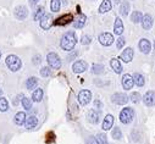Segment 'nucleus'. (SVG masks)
Wrapping results in <instances>:
<instances>
[{
  "instance_id": "a878e982",
  "label": "nucleus",
  "mask_w": 155,
  "mask_h": 144,
  "mask_svg": "<svg viewBox=\"0 0 155 144\" xmlns=\"http://www.w3.org/2000/svg\"><path fill=\"white\" fill-rule=\"evenodd\" d=\"M26 114L25 113H17L16 114V116H15V119H14V121H15V123L16 125H18V126H21V125H23L25 123V121H26Z\"/></svg>"
},
{
  "instance_id": "473e14b6",
  "label": "nucleus",
  "mask_w": 155,
  "mask_h": 144,
  "mask_svg": "<svg viewBox=\"0 0 155 144\" xmlns=\"http://www.w3.org/2000/svg\"><path fill=\"white\" fill-rule=\"evenodd\" d=\"M9 109V103L5 98H0V111H6Z\"/></svg>"
},
{
  "instance_id": "aec40b11",
  "label": "nucleus",
  "mask_w": 155,
  "mask_h": 144,
  "mask_svg": "<svg viewBox=\"0 0 155 144\" xmlns=\"http://www.w3.org/2000/svg\"><path fill=\"white\" fill-rule=\"evenodd\" d=\"M112 125H114V116L112 115H106V117L103 121V129L107 131L112 127Z\"/></svg>"
},
{
  "instance_id": "f3484780",
  "label": "nucleus",
  "mask_w": 155,
  "mask_h": 144,
  "mask_svg": "<svg viewBox=\"0 0 155 144\" xmlns=\"http://www.w3.org/2000/svg\"><path fill=\"white\" fill-rule=\"evenodd\" d=\"M37 123H38V120H37V117L35 116H28V117H26V121H25V126H26V128L27 129H32V128H34L35 126H37Z\"/></svg>"
},
{
  "instance_id": "72a5a7b5",
  "label": "nucleus",
  "mask_w": 155,
  "mask_h": 144,
  "mask_svg": "<svg viewBox=\"0 0 155 144\" xmlns=\"http://www.w3.org/2000/svg\"><path fill=\"white\" fill-rule=\"evenodd\" d=\"M111 136H112V138H114V139H121V137H122L121 129H120L119 127H115V128H114V131L111 132Z\"/></svg>"
},
{
  "instance_id": "de8ad7c7",
  "label": "nucleus",
  "mask_w": 155,
  "mask_h": 144,
  "mask_svg": "<svg viewBox=\"0 0 155 144\" xmlns=\"http://www.w3.org/2000/svg\"><path fill=\"white\" fill-rule=\"evenodd\" d=\"M154 48H155V41H154Z\"/></svg>"
},
{
  "instance_id": "20e7f679",
  "label": "nucleus",
  "mask_w": 155,
  "mask_h": 144,
  "mask_svg": "<svg viewBox=\"0 0 155 144\" xmlns=\"http://www.w3.org/2000/svg\"><path fill=\"white\" fill-rule=\"evenodd\" d=\"M47 61H48V64L51 68L58 70V68L61 67V60H60V56L56 53H49L48 56H47Z\"/></svg>"
},
{
  "instance_id": "58836bf2",
  "label": "nucleus",
  "mask_w": 155,
  "mask_h": 144,
  "mask_svg": "<svg viewBox=\"0 0 155 144\" xmlns=\"http://www.w3.org/2000/svg\"><path fill=\"white\" fill-rule=\"evenodd\" d=\"M125 44H126L125 38H124V37H120V38L117 39V43H116V47H117V49H122Z\"/></svg>"
},
{
  "instance_id": "4be33fe9",
  "label": "nucleus",
  "mask_w": 155,
  "mask_h": 144,
  "mask_svg": "<svg viewBox=\"0 0 155 144\" xmlns=\"http://www.w3.org/2000/svg\"><path fill=\"white\" fill-rule=\"evenodd\" d=\"M111 10V2L110 0H104L101 3L100 8H99V12L100 14H105V12H109Z\"/></svg>"
},
{
  "instance_id": "c9c22d12",
  "label": "nucleus",
  "mask_w": 155,
  "mask_h": 144,
  "mask_svg": "<svg viewBox=\"0 0 155 144\" xmlns=\"http://www.w3.org/2000/svg\"><path fill=\"white\" fill-rule=\"evenodd\" d=\"M131 100H132L134 104H138V103L140 101V94L137 93V92L132 93V94H131Z\"/></svg>"
},
{
  "instance_id": "f03ea898",
  "label": "nucleus",
  "mask_w": 155,
  "mask_h": 144,
  "mask_svg": "<svg viewBox=\"0 0 155 144\" xmlns=\"http://www.w3.org/2000/svg\"><path fill=\"white\" fill-rule=\"evenodd\" d=\"M6 65H8V67H9L11 71L16 72V71H18V70L21 68L22 62H21V60L18 59V56H16V55H9V56L6 57Z\"/></svg>"
},
{
  "instance_id": "6e6552de",
  "label": "nucleus",
  "mask_w": 155,
  "mask_h": 144,
  "mask_svg": "<svg viewBox=\"0 0 155 144\" xmlns=\"http://www.w3.org/2000/svg\"><path fill=\"white\" fill-rule=\"evenodd\" d=\"M143 101L147 106H154L155 105V92L148 90L143 97Z\"/></svg>"
},
{
  "instance_id": "a211bd4d",
  "label": "nucleus",
  "mask_w": 155,
  "mask_h": 144,
  "mask_svg": "<svg viewBox=\"0 0 155 144\" xmlns=\"http://www.w3.org/2000/svg\"><path fill=\"white\" fill-rule=\"evenodd\" d=\"M142 26H143V28L144 29H150L151 27H153V17L150 16V15H144L143 16V18H142Z\"/></svg>"
},
{
  "instance_id": "79ce46f5",
  "label": "nucleus",
  "mask_w": 155,
  "mask_h": 144,
  "mask_svg": "<svg viewBox=\"0 0 155 144\" xmlns=\"http://www.w3.org/2000/svg\"><path fill=\"white\" fill-rule=\"evenodd\" d=\"M88 144H99V143H98V140L94 137H92V138L88 139Z\"/></svg>"
},
{
  "instance_id": "09e8293b",
  "label": "nucleus",
  "mask_w": 155,
  "mask_h": 144,
  "mask_svg": "<svg viewBox=\"0 0 155 144\" xmlns=\"http://www.w3.org/2000/svg\"><path fill=\"white\" fill-rule=\"evenodd\" d=\"M0 57H2V53H0Z\"/></svg>"
},
{
  "instance_id": "ea45409f",
  "label": "nucleus",
  "mask_w": 155,
  "mask_h": 144,
  "mask_svg": "<svg viewBox=\"0 0 155 144\" xmlns=\"http://www.w3.org/2000/svg\"><path fill=\"white\" fill-rule=\"evenodd\" d=\"M98 140L100 142V144H109V142H107V139H106V136L103 134V133L98 134Z\"/></svg>"
},
{
  "instance_id": "ddd939ff",
  "label": "nucleus",
  "mask_w": 155,
  "mask_h": 144,
  "mask_svg": "<svg viewBox=\"0 0 155 144\" xmlns=\"http://www.w3.org/2000/svg\"><path fill=\"white\" fill-rule=\"evenodd\" d=\"M27 15H28V10H27L26 6H17L15 9V16H16V18L25 20L27 17Z\"/></svg>"
},
{
  "instance_id": "cd10ccee",
  "label": "nucleus",
  "mask_w": 155,
  "mask_h": 144,
  "mask_svg": "<svg viewBox=\"0 0 155 144\" xmlns=\"http://www.w3.org/2000/svg\"><path fill=\"white\" fill-rule=\"evenodd\" d=\"M128 11H130V4H128V2H124L120 6V14L125 17L128 15Z\"/></svg>"
},
{
  "instance_id": "7c9ffc66",
  "label": "nucleus",
  "mask_w": 155,
  "mask_h": 144,
  "mask_svg": "<svg viewBox=\"0 0 155 144\" xmlns=\"http://www.w3.org/2000/svg\"><path fill=\"white\" fill-rule=\"evenodd\" d=\"M60 6H61L60 0H51V3H50V9H51L53 12H58V11H60Z\"/></svg>"
},
{
  "instance_id": "b1692460",
  "label": "nucleus",
  "mask_w": 155,
  "mask_h": 144,
  "mask_svg": "<svg viewBox=\"0 0 155 144\" xmlns=\"http://www.w3.org/2000/svg\"><path fill=\"white\" fill-rule=\"evenodd\" d=\"M32 99H33V101H35V103H39V101L43 99V89H41V88L35 89V90L33 92V94H32Z\"/></svg>"
},
{
  "instance_id": "a18cd8bd",
  "label": "nucleus",
  "mask_w": 155,
  "mask_h": 144,
  "mask_svg": "<svg viewBox=\"0 0 155 144\" xmlns=\"http://www.w3.org/2000/svg\"><path fill=\"white\" fill-rule=\"evenodd\" d=\"M120 2H121V0H114V3H115V4H119Z\"/></svg>"
},
{
  "instance_id": "5701e85b",
  "label": "nucleus",
  "mask_w": 155,
  "mask_h": 144,
  "mask_svg": "<svg viewBox=\"0 0 155 144\" xmlns=\"http://www.w3.org/2000/svg\"><path fill=\"white\" fill-rule=\"evenodd\" d=\"M88 121L91 123H94V125L98 123V121H99V113L95 111V110H91L88 113Z\"/></svg>"
},
{
  "instance_id": "412c9836",
  "label": "nucleus",
  "mask_w": 155,
  "mask_h": 144,
  "mask_svg": "<svg viewBox=\"0 0 155 144\" xmlns=\"http://www.w3.org/2000/svg\"><path fill=\"white\" fill-rule=\"evenodd\" d=\"M110 66L112 67V70L116 72V74H121L122 72V66H121V64L117 59H112L110 61Z\"/></svg>"
},
{
  "instance_id": "a19ab883",
  "label": "nucleus",
  "mask_w": 155,
  "mask_h": 144,
  "mask_svg": "<svg viewBox=\"0 0 155 144\" xmlns=\"http://www.w3.org/2000/svg\"><path fill=\"white\" fill-rule=\"evenodd\" d=\"M32 61H33V64H34V65L41 64V61H42V57H41V55H34Z\"/></svg>"
},
{
  "instance_id": "f257e3e1",
  "label": "nucleus",
  "mask_w": 155,
  "mask_h": 144,
  "mask_svg": "<svg viewBox=\"0 0 155 144\" xmlns=\"http://www.w3.org/2000/svg\"><path fill=\"white\" fill-rule=\"evenodd\" d=\"M76 43H77V37H76V34H74V32L70 31V32H66V33L62 35L60 45H61V48H62L64 50H66V51H71V50L74 48Z\"/></svg>"
},
{
  "instance_id": "2f4dec72",
  "label": "nucleus",
  "mask_w": 155,
  "mask_h": 144,
  "mask_svg": "<svg viewBox=\"0 0 155 144\" xmlns=\"http://www.w3.org/2000/svg\"><path fill=\"white\" fill-rule=\"evenodd\" d=\"M45 12H44V8H38L35 11H34V15H33V17H34V20H41L42 17H43V15H44Z\"/></svg>"
},
{
  "instance_id": "39448f33",
  "label": "nucleus",
  "mask_w": 155,
  "mask_h": 144,
  "mask_svg": "<svg viewBox=\"0 0 155 144\" xmlns=\"http://www.w3.org/2000/svg\"><path fill=\"white\" fill-rule=\"evenodd\" d=\"M99 42L101 45L104 47H109L114 43V37H112V34L111 33H101L99 35Z\"/></svg>"
},
{
  "instance_id": "7ed1b4c3",
  "label": "nucleus",
  "mask_w": 155,
  "mask_h": 144,
  "mask_svg": "<svg viewBox=\"0 0 155 144\" xmlns=\"http://www.w3.org/2000/svg\"><path fill=\"white\" fill-rule=\"evenodd\" d=\"M134 117V111L132 107H125L120 113V121L122 123H130Z\"/></svg>"
},
{
  "instance_id": "4468645a",
  "label": "nucleus",
  "mask_w": 155,
  "mask_h": 144,
  "mask_svg": "<svg viewBox=\"0 0 155 144\" xmlns=\"http://www.w3.org/2000/svg\"><path fill=\"white\" fill-rule=\"evenodd\" d=\"M72 20H73V16L71 14H67V15H64V16L59 17L55 21V25L56 26H65V25H68L70 22H72Z\"/></svg>"
},
{
  "instance_id": "dca6fc26",
  "label": "nucleus",
  "mask_w": 155,
  "mask_h": 144,
  "mask_svg": "<svg viewBox=\"0 0 155 144\" xmlns=\"http://www.w3.org/2000/svg\"><path fill=\"white\" fill-rule=\"evenodd\" d=\"M122 32H124V23H122L120 17H116L115 25H114V33L117 34V35H121Z\"/></svg>"
},
{
  "instance_id": "c03bdc74",
  "label": "nucleus",
  "mask_w": 155,
  "mask_h": 144,
  "mask_svg": "<svg viewBox=\"0 0 155 144\" xmlns=\"http://www.w3.org/2000/svg\"><path fill=\"white\" fill-rule=\"evenodd\" d=\"M38 2H39V0H29V4L34 6L35 4H38Z\"/></svg>"
},
{
  "instance_id": "393cba45",
  "label": "nucleus",
  "mask_w": 155,
  "mask_h": 144,
  "mask_svg": "<svg viewBox=\"0 0 155 144\" xmlns=\"http://www.w3.org/2000/svg\"><path fill=\"white\" fill-rule=\"evenodd\" d=\"M133 82H134L138 87H143L144 83H145V80H144L143 75H140V74H134V75H133Z\"/></svg>"
},
{
  "instance_id": "f704fd0d",
  "label": "nucleus",
  "mask_w": 155,
  "mask_h": 144,
  "mask_svg": "<svg viewBox=\"0 0 155 144\" xmlns=\"http://www.w3.org/2000/svg\"><path fill=\"white\" fill-rule=\"evenodd\" d=\"M22 105L26 110H31L32 107V101L28 99V98H22Z\"/></svg>"
},
{
  "instance_id": "2eb2a0df",
  "label": "nucleus",
  "mask_w": 155,
  "mask_h": 144,
  "mask_svg": "<svg viewBox=\"0 0 155 144\" xmlns=\"http://www.w3.org/2000/svg\"><path fill=\"white\" fill-rule=\"evenodd\" d=\"M150 49H151V44L148 39L143 38L140 42H139V50L143 53V54H149L150 53Z\"/></svg>"
},
{
  "instance_id": "9b49d317",
  "label": "nucleus",
  "mask_w": 155,
  "mask_h": 144,
  "mask_svg": "<svg viewBox=\"0 0 155 144\" xmlns=\"http://www.w3.org/2000/svg\"><path fill=\"white\" fill-rule=\"evenodd\" d=\"M121 83H122V87H124V89H126V90H130V89L133 87V83H134V82H133V77H132L131 75H124Z\"/></svg>"
},
{
  "instance_id": "e433bc0d",
  "label": "nucleus",
  "mask_w": 155,
  "mask_h": 144,
  "mask_svg": "<svg viewBox=\"0 0 155 144\" xmlns=\"http://www.w3.org/2000/svg\"><path fill=\"white\" fill-rule=\"evenodd\" d=\"M91 42H92V38H91V35H88V34H84V35H82L81 43H82L83 45H88V44H89Z\"/></svg>"
},
{
  "instance_id": "1a4fd4ad",
  "label": "nucleus",
  "mask_w": 155,
  "mask_h": 144,
  "mask_svg": "<svg viewBox=\"0 0 155 144\" xmlns=\"http://www.w3.org/2000/svg\"><path fill=\"white\" fill-rule=\"evenodd\" d=\"M53 25V16L49 14H44L43 17L41 18V27L43 29H49Z\"/></svg>"
},
{
  "instance_id": "9d476101",
  "label": "nucleus",
  "mask_w": 155,
  "mask_h": 144,
  "mask_svg": "<svg viewBox=\"0 0 155 144\" xmlns=\"http://www.w3.org/2000/svg\"><path fill=\"white\" fill-rule=\"evenodd\" d=\"M91 98H92V94L89 90H81L78 94V100L82 105H87L91 101Z\"/></svg>"
},
{
  "instance_id": "37998d69",
  "label": "nucleus",
  "mask_w": 155,
  "mask_h": 144,
  "mask_svg": "<svg viewBox=\"0 0 155 144\" xmlns=\"http://www.w3.org/2000/svg\"><path fill=\"white\" fill-rule=\"evenodd\" d=\"M94 106L98 107V109H100V107H101V103H100L99 100H95V101H94Z\"/></svg>"
},
{
  "instance_id": "bb28decb",
  "label": "nucleus",
  "mask_w": 155,
  "mask_h": 144,
  "mask_svg": "<svg viewBox=\"0 0 155 144\" xmlns=\"http://www.w3.org/2000/svg\"><path fill=\"white\" fill-rule=\"evenodd\" d=\"M143 18V14L140 11H133L132 15H131V21L133 23H139Z\"/></svg>"
},
{
  "instance_id": "f8f14e48",
  "label": "nucleus",
  "mask_w": 155,
  "mask_h": 144,
  "mask_svg": "<svg viewBox=\"0 0 155 144\" xmlns=\"http://www.w3.org/2000/svg\"><path fill=\"white\" fill-rule=\"evenodd\" d=\"M133 56H134L133 49H132V48H127V49L124 50V53L121 54L120 57H121V60H122L124 62H131L132 59H133Z\"/></svg>"
},
{
  "instance_id": "4c0bfd02",
  "label": "nucleus",
  "mask_w": 155,
  "mask_h": 144,
  "mask_svg": "<svg viewBox=\"0 0 155 144\" xmlns=\"http://www.w3.org/2000/svg\"><path fill=\"white\" fill-rule=\"evenodd\" d=\"M51 75V72H50V68L49 67H43L41 70V76L42 77H49Z\"/></svg>"
},
{
  "instance_id": "423d86ee",
  "label": "nucleus",
  "mask_w": 155,
  "mask_h": 144,
  "mask_svg": "<svg viewBox=\"0 0 155 144\" xmlns=\"http://www.w3.org/2000/svg\"><path fill=\"white\" fill-rule=\"evenodd\" d=\"M111 100L112 103L115 104H117V105H124L128 101V97L124 93H115L112 97H111Z\"/></svg>"
},
{
  "instance_id": "c756f323",
  "label": "nucleus",
  "mask_w": 155,
  "mask_h": 144,
  "mask_svg": "<svg viewBox=\"0 0 155 144\" xmlns=\"http://www.w3.org/2000/svg\"><path fill=\"white\" fill-rule=\"evenodd\" d=\"M92 72L94 75H101L103 72H104V66L100 65V64H94L92 66Z\"/></svg>"
},
{
  "instance_id": "c85d7f7f",
  "label": "nucleus",
  "mask_w": 155,
  "mask_h": 144,
  "mask_svg": "<svg viewBox=\"0 0 155 144\" xmlns=\"http://www.w3.org/2000/svg\"><path fill=\"white\" fill-rule=\"evenodd\" d=\"M37 84H38V80H37L35 77H29V78L26 81V87H27L28 89H33V88H35Z\"/></svg>"
},
{
  "instance_id": "49530a36",
  "label": "nucleus",
  "mask_w": 155,
  "mask_h": 144,
  "mask_svg": "<svg viewBox=\"0 0 155 144\" xmlns=\"http://www.w3.org/2000/svg\"><path fill=\"white\" fill-rule=\"evenodd\" d=\"M2 94H3V90H2V89H0V97H2Z\"/></svg>"
},
{
  "instance_id": "0eeeda50",
  "label": "nucleus",
  "mask_w": 155,
  "mask_h": 144,
  "mask_svg": "<svg viewBox=\"0 0 155 144\" xmlns=\"http://www.w3.org/2000/svg\"><path fill=\"white\" fill-rule=\"evenodd\" d=\"M87 67H88V65H87L86 61L78 60L72 65V71L74 72V74H82V72H84L87 70Z\"/></svg>"
},
{
  "instance_id": "6ab92c4d",
  "label": "nucleus",
  "mask_w": 155,
  "mask_h": 144,
  "mask_svg": "<svg viewBox=\"0 0 155 144\" xmlns=\"http://www.w3.org/2000/svg\"><path fill=\"white\" fill-rule=\"evenodd\" d=\"M86 21H87V17H86L84 15H80L78 17L74 20L73 27H74V28H78V29H80V28H83L84 25H86Z\"/></svg>"
}]
</instances>
